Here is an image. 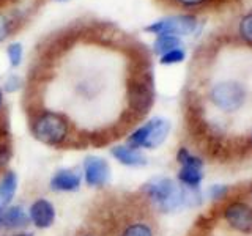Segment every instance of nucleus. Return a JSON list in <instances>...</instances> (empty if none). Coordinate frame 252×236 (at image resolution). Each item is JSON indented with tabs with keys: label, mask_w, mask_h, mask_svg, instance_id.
<instances>
[{
	"label": "nucleus",
	"mask_w": 252,
	"mask_h": 236,
	"mask_svg": "<svg viewBox=\"0 0 252 236\" xmlns=\"http://www.w3.org/2000/svg\"><path fill=\"white\" fill-rule=\"evenodd\" d=\"M144 191L147 197L155 206L162 212H172L183 206H192L199 203L200 195L197 194V189H189L172 178H153L145 184Z\"/></svg>",
	"instance_id": "1"
},
{
	"label": "nucleus",
	"mask_w": 252,
	"mask_h": 236,
	"mask_svg": "<svg viewBox=\"0 0 252 236\" xmlns=\"http://www.w3.org/2000/svg\"><path fill=\"white\" fill-rule=\"evenodd\" d=\"M32 132L41 144L57 147L68 139L69 124L62 114L44 110V112L35 117L33 123H32Z\"/></svg>",
	"instance_id": "2"
},
{
	"label": "nucleus",
	"mask_w": 252,
	"mask_h": 236,
	"mask_svg": "<svg viewBox=\"0 0 252 236\" xmlns=\"http://www.w3.org/2000/svg\"><path fill=\"white\" fill-rule=\"evenodd\" d=\"M128 102L131 112L137 117L145 115L155 102V87L152 71H136L128 82Z\"/></svg>",
	"instance_id": "3"
},
{
	"label": "nucleus",
	"mask_w": 252,
	"mask_h": 236,
	"mask_svg": "<svg viewBox=\"0 0 252 236\" xmlns=\"http://www.w3.org/2000/svg\"><path fill=\"white\" fill-rule=\"evenodd\" d=\"M170 132V123L164 118H153L145 124L139 126L131 136L128 137V147L131 148H148L153 149L159 147L167 139Z\"/></svg>",
	"instance_id": "4"
},
{
	"label": "nucleus",
	"mask_w": 252,
	"mask_h": 236,
	"mask_svg": "<svg viewBox=\"0 0 252 236\" xmlns=\"http://www.w3.org/2000/svg\"><path fill=\"white\" fill-rule=\"evenodd\" d=\"M210 99L224 112H235L246 101V90L238 82H220L210 90Z\"/></svg>",
	"instance_id": "5"
},
{
	"label": "nucleus",
	"mask_w": 252,
	"mask_h": 236,
	"mask_svg": "<svg viewBox=\"0 0 252 236\" xmlns=\"http://www.w3.org/2000/svg\"><path fill=\"white\" fill-rule=\"evenodd\" d=\"M177 161L180 164L178 179L181 186L189 189H199L203 179V161L185 147L178 149Z\"/></svg>",
	"instance_id": "6"
},
{
	"label": "nucleus",
	"mask_w": 252,
	"mask_h": 236,
	"mask_svg": "<svg viewBox=\"0 0 252 236\" xmlns=\"http://www.w3.org/2000/svg\"><path fill=\"white\" fill-rule=\"evenodd\" d=\"M197 27V19L189 14L180 16H169L161 21L153 22L152 26L147 27V31H152L155 35H173V36H183L191 35Z\"/></svg>",
	"instance_id": "7"
},
{
	"label": "nucleus",
	"mask_w": 252,
	"mask_h": 236,
	"mask_svg": "<svg viewBox=\"0 0 252 236\" xmlns=\"http://www.w3.org/2000/svg\"><path fill=\"white\" fill-rule=\"evenodd\" d=\"M224 219L228 227L240 233L252 232V206L248 203L235 200L224 208Z\"/></svg>",
	"instance_id": "8"
},
{
	"label": "nucleus",
	"mask_w": 252,
	"mask_h": 236,
	"mask_svg": "<svg viewBox=\"0 0 252 236\" xmlns=\"http://www.w3.org/2000/svg\"><path fill=\"white\" fill-rule=\"evenodd\" d=\"M84 179L90 187H104L110 179L109 162L99 156H87L84 159Z\"/></svg>",
	"instance_id": "9"
},
{
	"label": "nucleus",
	"mask_w": 252,
	"mask_h": 236,
	"mask_svg": "<svg viewBox=\"0 0 252 236\" xmlns=\"http://www.w3.org/2000/svg\"><path fill=\"white\" fill-rule=\"evenodd\" d=\"M30 224L29 212L22 206H6L0 209V232L22 230Z\"/></svg>",
	"instance_id": "10"
},
{
	"label": "nucleus",
	"mask_w": 252,
	"mask_h": 236,
	"mask_svg": "<svg viewBox=\"0 0 252 236\" xmlns=\"http://www.w3.org/2000/svg\"><path fill=\"white\" fill-rule=\"evenodd\" d=\"M29 219L36 228H49L55 220L54 205L46 199H38L30 205Z\"/></svg>",
	"instance_id": "11"
},
{
	"label": "nucleus",
	"mask_w": 252,
	"mask_h": 236,
	"mask_svg": "<svg viewBox=\"0 0 252 236\" xmlns=\"http://www.w3.org/2000/svg\"><path fill=\"white\" fill-rule=\"evenodd\" d=\"M81 184L82 177L71 169H60L51 178V189L55 192H76Z\"/></svg>",
	"instance_id": "12"
},
{
	"label": "nucleus",
	"mask_w": 252,
	"mask_h": 236,
	"mask_svg": "<svg viewBox=\"0 0 252 236\" xmlns=\"http://www.w3.org/2000/svg\"><path fill=\"white\" fill-rule=\"evenodd\" d=\"M110 153L118 162L126 165V167H144V165H147V157L139 149L131 148L128 145H117L110 149Z\"/></svg>",
	"instance_id": "13"
},
{
	"label": "nucleus",
	"mask_w": 252,
	"mask_h": 236,
	"mask_svg": "<svg viewBox=\"0 0 252 236\" xmlns=\"http://www.w3.org/2000/svg\"><path fill=\"white\" fill-rule=\"evenodd\" d=\"M16 192H18V175L13 170H8L0 178V209L10 206Z\"/></svg>",
	"instance_id": "14"
},
{
	"label": "nucleus",
	"mask_w": 252,
	"mask_h": 236,
	"mask_svg": "<svg viewBox=\"0 0 252 236\" xmlns=\"http://www.w3.org/2000/svg\"><path fill=\"white\" fill-rule=\"evenodd\" d=\"M180 47H181L180 38L173 35H158V38L153 43V51L158 55H164L173 49H180Z\"/></svg>",
	"instance_id": "15"
},
{
	"label": "nucleus",
	"mask_w": 252,
	"mask_h": 236,
	"mask_svg": "<svg viewBox=\"0 0 252 236\" xmlns=\"http://www.w3.org/2000/svg\"><path fill=\"white\" fill-rule=\"evenodd\" d=\"M122 236H153V230L144 222H136L126 227Z\"/></svg>",
	"instance_id": "16"
},
{
	"label": "nucleus",
	"mask_w": 252,
	"mask_h": 236,
	"mask_svg": "<svg viewBox=\"0 0 252 236\" xmlns=\"http://www.w3.org/2000/svg\"><path fill=\"white\" fill-rule=\"evenodd\" d=\"M240 35L249 46H252V13L244 16L240 24Z\"/></svg>",
	"instance_id": "17"
},
{
	"label": "nucleus",
	"mask_w": 252,
	"mask_h": 236,
	"mask_svg": "<svg viewBox=\"0 0 252 236\" xmlns=\"http://www.w3.org/2000/svg\"><path fill=\"white\" fill-rule=\"evenodd\" d=\"M14 30H16V27H14L10 16L0 13V43H2L6 36H10V33Z\"/></svg>",
	"instance_id": "18"
},
{
	"label": "nucleus",
	"mask_w": 252,
	"mask_h": 236,
	"mask_svg": "<svg viewBox=\"0 0 252 236\" xmlns=\"http://www.w3.org/2000/svg\"><path fill=\"white\" fill-rule=\"evenodd\" d=\"M6 54H8V59H10V63L11 66H19L21 61H22V46L19 43H13L8 46L6 49Z\"/></svg>",
	"instance_id": "19"
},
{
	"label": "nucleus",
	"mask_w": 252,
	"mask_h": 236,
	"mask_svg": "<svg viewBox=\"0 0 252 236\" xmlns=\"http://www.w3.org/2000/svg\"><path fill=\"white\" fill-rule=\"evenodd\" d=\"M185 60V51L181 49H173L167 54L161 55V63L162 65H175V63H181Z\"/></svg>",
	"instance_id": "20"
},
{
	"label": "nucleus",
	"mask_w": 252,
	"mask_h": 236,
	"mask_svg": "<svg viewBox=\"0 0 252 236\" xmlns=\"http://www.w3.org/2000/svg\"><path fill=\"white\" fill-rule=\"evenodd\" d=\"M10 157H11V148H10V145H8V142L5 139L0 137V170H2L8 164Z\"/></svg>",
	"instance_id": "21"
},
{
	"label": "nucleus",
	"mask_w": 252,
	"mask_h": 236,
	"mask_svg": "<svg viewBox=\"0 0 252 236\" xmlns=\"http://www.w3.org/2000/svg\"><path fill=\"white\" fill-rule=\"evenodd\" d=\"M227 192H228V187L227 186H224V184H215V186L210 187L208 195H210V199H213V200H219V199H222V197Z\"/></svg>",
	"instance_id": "22"
},
{
	"label": "nucleus",
	"mask_w": 252,
	"mask_h": 236,
	"mask_svg": "<svg viewBox=\"0 0 252 236\" xmlns=\"http://www.w3.org/2000/svg\"><path fill=\"white\" fill-rule=\"evenodd\" d=\"M21 88V79L18 76H8V79L5 81V90L8 93H14Z\"/></svg>",
	"instance_id": "23"
},
{
	"label": "nucleus",
	"mask_w": 252,
	"mask_h": 236,
	"mask_svg": "<svg viewBox=\"0 0 252 236\" xmlns=\"http://www.w3.org/2000/svg\"><path fill=\"white\" fill-rule=\"evenodd\" d=\"M178 3L185 5V6H195V5H200V3H205L207 0H177Z\"/></svg>",
	"instance_id": "24"
},
{
	"label": "nucleus",
	"mask_w": 252,
	"mask_h": 236,
	"mask_svg": "<svg viewBox=\"0 0 252 236\" xmlns=\"http://www.w3.org/2000/svg\"><path fill=\"white\" fill-rule=\"evenodd\" d=\"M5 236H33L32 233H14V235H5Z\"/></svg>",
	"instance_id": "25"
},
{
	"label": "nucleus",
	"mask_w": 252,
	"mask_h": 236,
	"mask_svg": "<svg viewBox=\"0 0 252 236\" xmlns=\"http://www.w3.org/2000/svg\"><path fill=\"white\" fill-rule=\"evenodd\" d=\"M211 2L215 3V5H220V3H225L227 0H211Z\"/></svg>",
	"instance_id": "26"
},
{
	"label": "nucleus",
	"mask_w": 252,
	"mask_h": 236,
	"mask_svg": "<svg viewBox=\"0 0 252 236\" xmlns=\"http://www.w3.org/2000/svg\"><path fill=\"white\" fill-rule=\"evenodd\" d=\"M2 104H3V96H2V91H0V109H2Z\"/></svg>",
	"instance_id": "27"
},
{
	"label": "nucleus",
	"mask_w": 252,
	"mask_h": 236,
	"mask_svg": "<svg viewBox=\"0 0 252 236\" xmlns=\"http://www.w3.org/2000/svg\"><path fill=\"white\" fill-rule=\"evenodd\" d=\"M251 144H252V134H251Z\"/></svg>",
	"instance_id": "28"
},
{
	"label": "nucleus",
	"mask_w": 252,
	"mask_h": 236,
	"mask_svg": "<svg viewBox=\"0 0 252 236\" xmlns=\"http://www.w3.org/2000/svg\"><path fill=\"white\" fill-rule=\"evenodd\" d=\"M251 197H252V189H251Z\"/></svg>",
	"instance_id": "29"
},
{
	"label": "nucleus",
	"mask_w": 252,
	"mask_h": 236,
	"mask_svg": "<svg viewBox=\"0 0 252 236\" xmlns=\"http://www.w3.org/2000/svg\"><path fill=\"white\" fill-rule=\"evenodd\" d=\"M85 236H92V235H85Z\"/></svg>",
	"instance_id": "30"
}]
</instances>
